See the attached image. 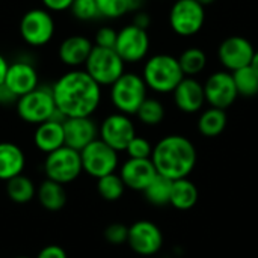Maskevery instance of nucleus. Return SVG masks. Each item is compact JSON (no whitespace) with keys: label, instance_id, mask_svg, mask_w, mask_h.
Segmentation results:
<instances>
[{"label":"nucleus","instance_id":"f257e3e1","mask_svg":"<svg viewBox=\"0 0 258 258\" xmlns=\"http://www.w3.org/2000/svg\"><path fill=\"white\" fill-rule=\"evenodd\" d=\"M51 91L56 107L65 118L92 116L101 103V86L80 68L62 74Z\"/></svg>","mask_w":258,"mask_h":258},{"label":"nucleus","instance_id":"f03ea898","mask_svg":"<svg viewBox=\"0 0 258 258\" xmlns=\"http://www.w3.org/2000/svg\"><path fill=\"white\" fill-rule=\"evenodd\" d=\"M151 162L157 174L175 181L189 178L198 162V153L194 142L183 135H168L153 148Z\"/></svg>","mask_w":258,"mask_h":258},{"label":"nucleus","instance_id":"7ed1b4c3","mask_svg":"<svg viewBox=\"0 0 258 258\" xmlns=\"http://www.w3.org/2000/svg\"><path fill=\"white\" fill-rule=\"evenodd\" d=\"M141 76L147 88L156 94H172L178 83L186 77L178 57L169 53H157L147 57Z\"/></svg>","mask_w":258,"mask_h":258},{"label":"nucleus","instance_id":"20e7f679","mask_svg":"<svg viewBox=\"0 0 258 258\" xmlns=\"http://www.w3.org/2000/svg\"><path fill=\"white\" fill-rule=\"evenodd\" d=\"M148 88L141 74L125 71L110 86V101L116 112L124 115H136L142 103L147 100Z\"/></svg>","mask_w":258,"mask_h":258},{"label":"nucleus","instance_id":"39448f33","mask_svg":"<svg viewBox=\"0 0 258 258\" xmlns=\"http://www.w3.org/2000/svg\"><path fill=\"white\" fill-rule=\"evenodd\" d=\"M85 71L103 88L112 86L124 73L125 62L116 53L115 48H104L94 45L86 63Z\"/></svg>","mask_w":258,"mask_h":258},{"label":"nucleus","instance_id":"423d86ee","mask_svg":"<svg viewBox=\"0 0 258 258\" xmlns=\"http://www.w3.org/2000/svg\"><path fill=\"white\" fill-rule=\"evenodd\" d=\"M15 109L18 116L29 124L39 125L51 119L57 112L51 86H38L29 94L20 97Z\"/></svg>","mask_w":258,"mask_h":258},{"label":"nucleus","instance_id":"0eeeda50","mask_svg":"<svg viewBox=\"0 0 258 258\" xmlns=\"http://www.w3.org/2000/svg\"><path fill=\"white\" fill-rule=\"evenodd\" d=\"M169 26L181 38L198 35L206 23V8L197 0H175L169 9Z\"/></svg>","mask_w":258,"mask_h":258},{"label":"nucleus","instance_id":"6e6552de","mask_svg":"<svg viewBox=\"0 0 258 258\" xmlns=\"http://www.w3.org/2000/svg\"><path fill=\"white\" fill-rule=\"evenodd\" d=\"M20 36L30 47H44L54 36V20L45 8L29 9L18 24Z\"/></svg>","mask_w":258,"mask_h":258},{"label":"nucleus","instance_id":"1a4fd4ad","mask_svg":"<svg viewBox=\"0 0 258 258\" xmlns=\"http://www.w3.org/2000/svg\"><path fill=\"white\" fill-rule=\"evenodd\" d=\"M44 172L48 180L59 184L74 181L83 172L80 153L67 145L60 147L59 150L47 154L44 160Z\"/></svg>","mask_w":258,"mask_h":258},{"label":"nucleus","instance_id":"9d476101","mask_svg":"<svg viewBox=\"0 0 258 258\" xmlns=\"http://www.w3.org/2000/svg\"><path fill=\"white\" fill-rule=\"evenodd\" d=\"M150 47H151V39L145 29H141L132 23L118 30L115 50L125 62V65L139 63L145 60L148 57Z\"/></svg>","mask_w":258,"mask_h":258},{"label":"nucleus","instance_id":"9b49d317","mask_svg":"<svg viewBox=\"0 0 258 258\" xmlns=\"http://www.w3.org/2000/svg\"><path fill=\"white\" fill-rule=\"evenodd\" d=\"M80 157H82L83 171L97 180L104 175L113 174L119 162L118 151H115L100 138L95 139L92 144H89L85 150H82Z\"/></svg>","mask_w":258,"mask_h":258},{"label":"nucleus","instance_id":"f8f14e48","mask_svg":"<svg viewBox=\"0 0 258 258\" xmlns=\"http://www.w3.org/2000/svg\"><path fill=\"white\" fill-rule=\"evenodd\" d=\"M255 48L252 42L242 35H231L221 41L218 47V60L225 71L234 73L252 63Z\"/></svg>","mask_w":258,"mask_h":258},{"label":"nucleus","instance_id":"ddd939ff","mask_svg":"<svg viewBox=\"0 0 258 258\" xmlns=\"http://www.w3.org/2000/svg\"><path fill=\"white\" fill-rule=\"evenodd\" d=\"M135 136L136 127L132 118L119 112L107 115L98 127V138L118 153L125 151Z\"/></svg>","mask_w":258,"mask_h":258},{"label":"nucleus","instance_id":"4468645a","mask_svg":"<svg viewBox=\"0 0 258 258\" xmlns=\"http://www.w3.org/2000/svg\"><path fill=\"white\" fill-rule=\"evenodd\" d=\"M203 85H204L206 103L210 107L227 110L239 98L236 83L230 71H225V70L215 71L206 79Z\"/></svg>","mask_w":258,"mask_h":258},{"label":"nucleus","instance_id":"2eb2a0df","mask_svg":"<svg viewBox=\"0 0 258 258\" xmlns=\"http://www.w3.org/2000/svg\"><path fill=\"white\" fill-rule=\"evenodd\" d=\"M128 246L139 255L150 257L157 254L163 246V233L151 221H136L128 227Z\"/></svg>","mask_w":258,"mask_h":258},{"label":"nucleus","instance_id":"dca6fc26","mask_svg":"<svg viewBox=\"0 0 258 258\" xmlns=\"http://www.w3.org/2000/svg\"><path fill=\"white\" fill-rule=\"evenodd\" d=\"M5 86L9 88L18 98L36 89L39 86V76L35 65L26 59L14 60L9 63Z\"/></svg>","mask_w":258,"mask_h":258},{"label":"nucleus","instance_id":"f3484780","mask_svg":"<svg viewBox=\"0 0 258 258\" xmlns=\"http://www.w3.org/2000/svg\"><path fill=\"white\" fill-rule=\"evenodd\" d=\"M63 135L65 145L80 153L98 139V125L91 116L67 118L63 121Z\"/></svg>","mask_w":258,"mask_h":258},{"label":"nucleus","instance_id":"a211bd4d","mask_svg":"<svg viewBox=\"0 0 258 258\" xmlns=\"http://www.w3.org/2000/svg\"><path fill=\"white\" fill-rule=\"evenodd\" d=\"M175 107L183 113L201 112L206 104L204 85L197 77H184L172 92Z\"/></svg>","mask_w":258,"mask_h":258},{"label":"nucleus","instance_id":"6ab92c4d","mask_svg":"<svg viewBox=\"0 0 258 258\" xmlns=\"http://www.w3.org/2000/svg\"><path fill=\"white\" fill-rule=\"evenodd\" d=\"M119 177L127 189L144 192L157 177V171L151 159H127L119 169Z\"/></svg>","mask_w":258,"mask_h":258},{"label":"nucleus","instance_id":"aec40b11","mask_svg":"<svg viewBox=\"0 0 258 258\" xmlns=\"http://www.w3.org/2000/svg\"><path fill=\"white\" fill-rule=\"evenodd\" d=\"M92 48L94 44L89 38L83 35H71L60 42L57 48V56L63 65L74 70L79 67H85Z\"/></svg>","mask_w":258,"mask_h":258},{"label":"nucleus","instance_id":"412c9836","mask_svg":"<svg viewBox=\"0 0 258 258\" xmlns=\"http://www.w3.org/2000/svg\"><path fill=\"white\" fill-rule=\"evenodd\" d=\"M33 142H35V147L45 154H50L59 150L60 147H63L65 145L63 121L48 119L36 125L35 133H33Z\"/></svg>","mask_w":258,"mask_h":258},{"label":"nucleus","instance_id":"4be33fe9","mask_svg":"<svg viewBox=\"0 0 258 258\" xmlns=\"http://www.w3.org/2000/svg\"><path fill=\"white\" fill-rule=\"evenodd\" d=\"M26 166V156L23 150L12 142H0V180L9 181L21 175Z\"/></svg>","mask_w":258,"mask_h":258},{"label":"nucleus","instance_id":"5701e85b","mask_svg":"<svg viewBox=\"0 0 258 258\" xmlns=\"http://www.w3.org/2000/svg\"><path fill=\"white\" fill-rule=\"evenodd\" d=\"M200 198V192L197 184L189 178L175 180L172 184V194L169 204L177 210H190L197 206Z\"/></svg>","mask_w":258,"mask_h":258},{"label":"nucleus","instance_id":"b1692460","mask_svg":"<svg viewBox=\"0 0 258 258\" xmlns=\"http://www.w3.org/2000/svg\"><path fill=\"white\" fill-rule=\"evenodd\" d=\"M36 197L39 204L48 212H59L67 203V192L63 189V184H59L48 178L38 186Z\"/></svg>","mask_w":258,"mask_h":258},{"label":"nucleus","instance_id":"393cba45","mask_svg":"<svg viewBox=\"0 0 258 258\" xmlns=\"http://www.w3.org/2000/svg\"><path fill=\"white\" fill-rule=\"evenodd\" d=\"M228 118L227 112L218 107H210L206 110H201L198 116V132L206 138H216L224 133L227 128Z\"/></svg>","mask_w":258,"mask_h":258},{"label":"nucleus","instance_id":"a878e982","mask_svg":"<svg viewBox=\"0 0 258 258\" xmlns=\"http://www.w3.org/2000/svg\"><path fill=\"white\" fill-rule=\"evenodd\" d=\"M178 62L186 77H197L207 68L209 57L203 48L189 47L181 51V54L178 56Z\"/></svg>","mask_w":258,"mask_h":258},{"label":"nucleus","instance_id":"bb28decb","mask_svg":"<svg viewBox=\"0 0 258 258\" xmlns=\"http://www.w3.org/2000/svg\"><path fill=\"white\" fill-rule=\"evenodd\" d=\"M6 194L11 201H14L17 204H26L35 198L36 187L29 177L21 174V175H17V177L11 178L9 181H6Z\"/></svg>","mask_w":258,"mask_h":258},{"label":"nucleus","instance_id":"cd10ccee","mask_svg":"<svg viewBox=\"0 0 258 258\" xmlns=\"http://www.w3.org/2000/svg\"><path fill=\"white\" fill-rule=\"evenodd\" d=\"M174 181L157 174V177L150 183V186L144 190V195L148 203L154 206H166L171 201Z\"/></svg>","mask_w":258,"mask_h":258},{"label":"nucleus","instance_id":"c85d7f7f","mask_svg":"<svg viewBox=\"0 0 258 258\" xmlns=\"http://www.w3.org/2000/svg\"><path fill=\"white\" fill-rule=\"evenodd\" d=\"M231 74H233L239 97L251 98V97L258 95V76L251 65L240 68Z\"/></svg>","mask_w":258,"mask_h":258},{"label":"nucleus","instance_id":"c756f323","mask_svg":"<svg viewBox=\"0 0 258 258\" xmlns=\"http://www.w3.org/2000/svg\"><path fill=\"white\" fill-rule=\"evenodd\" d=\"M165 115H166V110H165L163 103L153 97H147V100L142 103V106L136 112L138 119L142 124L150 125V127L159 125L165 119Z\"/></svg>","mask_w":258,"mask_h":258},{"label":"nucleus","instance_id":"7c9ffc66","mask_svg":"<svg viewBox=\"0 0 258 258\" xmlns=\"http://www.w3.org/2000/svg\"><path fill=\"white\" fill-rule=\"evenodd\" d=\"M125 189L127 187H125L122 178L116 172L104 175L97 180V190H98L100 197L106 201H118L124 195Z\"/></svg>","mask_w":258,"mask_h":258},{"label":"nucleus","instance_id":"2f4dec72","mask_svg":"<svg viewBox=\"0 0 258 258\" xmlns=\"http://www.w3.org/2000/svg\"><path fill=\"white\" fill-rule=\"evenodd\" d=\"M100 17L107 20H116L130 12L127 0H97Z\"/></svg>","mask_w":258,"mask_h":258},{"label":"nucleus","instance_id":"473e14b6","mask_svg":"<svg viewBox=\"0 0 258 258\" xmlns=\"http://www.w3.org/2000/svg\"><path fill=\"white\" fill-rule=\"evenodd\" d=\"M70 11L80 21H92L101 18L97 0H74Z\"/></svg>","mask_w":258,"mask_h":258},{"label":"nucleus","instance_id":"72a5a7b5","mask_svg":"<svg viewBox=\"0 0 258 258\" xmlns=\"http://www.w3.org/2000/svg\"><path fill=\"white\" fill-rule=\"evenodd\" d=\"M153 148H154V145H151V142L148 139L136 135L132 139V142L128 144V147L125 148V153H127L128 159H151Z\"/></svg>","mask_w":258,"mask_h":258},{"label":"nucleus","instance_id":"f704fd0d","mask_svg":"<svg viewBox=\"0 0 258 258\" xmlns=\"http://www.w3.org/2000/svg\"><path fill=\"white\" fill-rule=\"evenodd\" d=\"M104 239L112 245H122L127 243L128 239V227L124 224H110L104 230Z\"/></svg>","mask_w":258,"mask_h":258},{"label":"nucleus","instance_id":"c9c22d12","mask_svg":"<svg viewBox=\"0 0 258 258\" xmlns=\"http://www.w3.org/2000/svg\"><path fill=\"white\" fill-rule=\"evenodd\" d=\"M116 38H118V30H115L110 26H103V27H100L95 32V42H94V45L104 47V48H115Z\"/></svg>","mask_w":258,"mask_h":258},{"label":"nucleus","instance_id":"e433bc0d","mask_svg":"<svg viewBox=\"0 0 258 258\" xmlns=\"http://www.w3.org/2000/svg\"><path fill=\"white\" fill-rule=\"evenodd\" d=\"M42 6L48 11V12H63V11H70L74 0H41Z\"/></svg>","mask_w":258,"mask_h":258},{"label":"nucleus","instance_id":"4c0bfd02","mask_svg":"<svg viewBox=\"0 0 258 258\" xmlns=\"http://www.w3.org/2000/svg\"><path fill=\"white\" fill-rule=\"evenodd\" d=\"M36 258H68L67 257V252L63 251V248L57 246V245H48V246H44L39 252Z\"/></svg>","mask_w":258,"mask_h":258},{"label":"nucleus","instance_id":"58836bf2","mask_svg":"<svg viewBox=\"0 0 258 258\" xmlns=\"http://www.w3.org/2000/svg\"><path fill=\"white\" fill-rule=\"evenodd\" d=\"M18 97L5 85L0 86V106H11V104H17Z\"/></svg>","mask_w":258,"mask_h":258},{"label":"nucleus","instance_id":"ea45409f","mask_svg":"<svg viewBox=\"0 0 258 258\" xmlns=\"http://www.w3.org/2000/svg\"><path fill=\"white\" fill-rule=\"evenodd\" d=\"M133 24H136L138 27H141V29H148V26L151 24V17H150V14L148 12H145V11H138V12H135V17H133Z\"/></svg>","mask_w":258,"mask_h":258},{"label":"nucleus","instance_id":"a19ab883","mask_svg":"<svg viewBox=\"0 0 258 258\" xmlns=\"http://www.w3.org/2000/svg\"><path fill=\"white\" fill-rule=\"evenodd\" d=\"M8 68H9V62H8L6 57L0 53V86L5 85V79H6Z\"/></svg>","mask_w":258,"mask_h":258},{"label":"nucleus","instance_id":"79ce46f5","mask_svg":"<svg viewBox=\"0 0 258 258\" xmlns=\"http://www.w3.org/2000/svg\"><path fill=\"white\" fill-rule=\"evenodd\" d=\"M127 2H128L130 11H133V12L141 11V8H142V5H144V0H127Z\"/></svg>","mask_w":258,"mask_h":258},{"label":"nucleus","instance_id":"37998d69","mask_svg":"<svg viewBox=\"0 0 258 258\" xmlns=\"http://www.w3.org/2000/svg\"><path fill=\"white\" fill-rule=\"evenodd\" d=\"M251 67L254 68V71L257 73V76H258V50H255V54H254V59H252Z\"/></svg>","mask_w":258,"mask_h":258},{"label":"nucleus","instance_id":"c03bdc74","mask_svg":"<svg viewBox=\"0 0 258 258\" xmlns=\"http://www.w3.org/2000/svg\"><path fill=\"white\" fill-rule=\"evenodd\" d=\"M197 2H198V3H201V5L206 8V6H209V5H213V3H216L218 0H197Z\"/></svg>","mask_w":258,"mask_h":258},{"label":"nucleus","instance_id":"a18cd8bd","mask_svg":"<svg viewBox=\"0 0 258 258\" xmlns=\"http://www.w3.org/2000/svg\"><path fill=\"white\" fill-rule=\"evenodd\" d=\"M17 258H29V257H17Z\"/></svg>","mask_w":258,"mask_h":258}]
</instances>
